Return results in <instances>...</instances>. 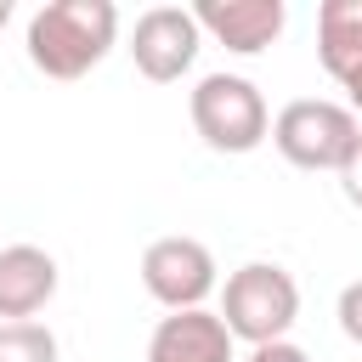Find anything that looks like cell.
Listing matches in <instances>:
<instances>
[{
  "instance_id": "cell-10",
  "label": "cell",
  "mask_w": 362,
  "mask_h": 362,
  "mask_svg": "<svg viewBox=\"0 0 362 362\" xmlns=\"http://www.w3.org/2000/svg\"><path fill=\"white\" fill-rule=\"evenodd\" d=\"M317 57L339 85L362 68V0H322L317 6Z\"/></svg>"
},
{
  "instance_id": "cell-12",
  "label": "cell",
  "mask_w": 362,
  "mask_h": 362,
  "mask_svg": "<svg viewBox=\"0 0 362 362\" xmlns=\"http://www.w3.org/2000/svg\"><path fill=\"white\" fill-rule=\"evenodd\" d=\"M339 328H345L351 345H362V277L339 288Z\"/></svg>"
},
{
  "instance_id": "cell-3",
  "label": "cell",
  "mask_w": 362,
  "mask_h": 362,
  "mask_svg": "<svg viewBox=\"0 0 362 362\" xmlns=\"http://www.w3.org/2000/svg\"><path fill=\"white\" fill-rule=\"evenodd\" d=\"M192 130L215 153H255L272 136L266 96L243 74H204L192 85Z\"/></svg>"
},
{
  "instance_id": "cell-1",
  "label": "cell",
  "mask_w": 362,
  "mask_h": 362,
  "mask_svg": "<svg viewBox=\"0 0 362 362\" xmlns=\"http://www.w3.org/2000/svg\"><path fill=\"white\" fill-rule=\"evenodd\" d=\"M119 40L113 0H51L28 17V62L45 79H79L90 74Z\"/></svg>"
},
{
  "instance_id": "cell-11",
  "label": "cell",
  "mask_w": 362,
  "mask_h": 362,
  "mask_svg": "<svg viewBox=\"0 0 362 362\" xmlns=\"http://www.w3.org/2000/svg\"><path fill=\"white\" fill-rule=\"evenodd\" d=\"M0 362H57V334L45 322H0Z\"/></svg>"
},
{
  "instance_id": "cell-16",
  "label": "cell",
  "mask_w": 362,
  "mask_h": 362,
  "mask_svg": "<svg viewBox=\"0 0 362 362\" xmlns=\"http://www.w3.org/2000/svg\"><path fill=\"white\" fill-rule=\"evenodd\" d=\"M6 17H11V0H0V28H6Z\"/></svg>"
},
{
  "instance_id": "cell-8",
  "label": "cell",
  "mask_w": 362,
  "mask_h": 362,
  "mask_svg": "<svg viewBox=\"0 0 362 362\" xmlns=\"http://www.w3.org/2000/svg\"><path fill=\"white\" fill-rule=\"evenodd\" d=\"M57 294V260L34 243L0 249V322H34Z\"/></svg>"
},
{
  "instance_id": "cell-6",
  "label": "cell",
  "mask_w": 362,
  "mask_h": 362,
  "mask_svg": "<svg viewBox=\"0 0 362 362\" xmlns=\"http://www.w3.org/2000/svg\"><path fill=\"white\" fill-rule=\"evenodd\" d=\"M198 40H204V28H198L192 11H181V6H153V11H141L136 28H130V57H136V68H141L153 85H170V79H181V74L192 68Z\"/></svg>"
},
{
  "instance_id": "cell-13",
  "label": "cell",
  "mask_w": 362,
  "mask_h": 362,
  "mask_svg": "<svg viewBox=\"0 0 362 362\" xmlns=\"http://www.w3.org/2000/svg\"><path fill=\"white\" fill-rule=\"evenodd\" d=\"M339 192L362 209V136H356V147L345 153V164H339Z\"/></svg>"
},
{
  "instance_id": "cell-2",
  "label": "cell",
  "mask_w": 362,
  "mask_h": 362,
  "mask_svg": "<svg viewBox=\"0 0 362 362\" xmlns=\"http://www.w3.org/2000/svg\"><path fill=\"white\" fill-rule=\"evenodd\" d=\"M300 317V288L283 266L272 260H249L226 277L221 288V322L232 339H249V345H277Z\"/></svg>"
},
{
  "instance_id": "cell-14",
  "label": "cell",
  "mask_w": 362,
  "mask_h": 362,
  "mask_svg": "<svg viewBox=\"0 0 362 362\" xmlns=\"http://www.w3.org/2000/svg\"><path fill=\"white\" fill-rule=\"evenodd\" d=\"M249 362H311L300 345H288V339H277V345H255L249 351Z\"/></svg>"
},
{
  "instance_id": "cell-5",
  "label": "cell",
  "mask_w": 362,
  "mask_h": 362,
  "mask_svg": "<svg viewBox=\"0 0 362 362\" xmlns=\"http://www.w3.org/2000/svg\"><path fill=\"white\" fill-rule=\"evenodd\" d=\"M141 283L158 305L170 311H204V300L215 294V255L198 238H153L141 255Z\"/></svg>"
},
{
  "instance_id": "cell-7",
  "label": "cell",
  "mask_w": 362,
  "mask_h": 362,
  "mask_svg": "<svg viewBox=\"0 0 362 362\" xmlns=\"http://www.w3.org/2000/svg\"><path fill=\"white\" fill-rule=\"evenodd\" d=\"M192 17H198L204 34H215V40H221L226 51H238V57L266 51V45L283 34V23H288L283 0H204V6H192Z\"/></svg>"
},
{
  "instance_id": "cell-15",
  "label": "cell",
  "mask_w": 362,
  "mask_h": 362,
  "mask_svg": "<svg viewBox=\"0 0 362 362\" xmlns=\"http://www.w3.org/2000/svg\"><path fill=\"white\" fill-rule=\"evenodd\" d=\"M345 90H351V107H356V113H362V68H356V74H351V79H345Z\"/></svg>"
},
{
  "instance_id": "cell-9",
  "label": "cell",
  "mask_w": 362,
  "mask_h": 362,
  "mask_svg": "<svg viewBox=\"0 0 362 362\" xmlns=\"http://www.w3.org/2000/svg\"><path fill=\"white\" fill-rule=\"evenodd\" d=\"M147 362H238L221 311H170L153 328Z\"/></svg>"
},
{
  "instance_id": "cell-4",
  "label": "cell",
  "mask_w": 362,
  "mask_h": 362,
  "mask_svg": "<svg viewBox=\"0 0 362 362\" xmlns=\"http://www.w3.org/2000/svg\"><path fill=\"white\" fill-rule=\"evenodd\" d=\"M356 136H362L356 113L339 107V102H322V96H300L272 119V141L294 170H334L339 175Z\"/></svg>"
}]
</instances>
